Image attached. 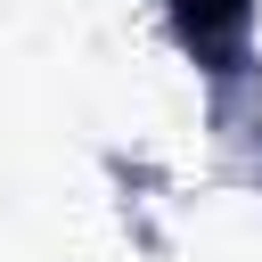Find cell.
I'll use <instances>...</instances> for the list:
<instances>
[{
  "mask_svg": "<svg viewBox=\"0 0 262 262\" xmlns=\"http://www.w3.org/2000/svg\"><path fill=\"white\" fill-rule=\"evenodd\" d=\"M172 8H180V25H188V33H205V41H213V33H229V25L246 16V0H172Z\"/></svg>",
  "mask_w": 262,
  "mask_h": 262,
  "instance_id": "1",
  "label": "cell"
}]
</instances>
